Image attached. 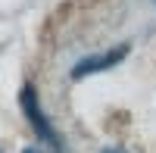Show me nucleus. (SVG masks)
Returning a JSON list of instances; mask_svg holds the SVG:
<instances>
[{
    "label": "nucleus",
    "instance_id": "obj_5",
    "mask_svg": "<svg viewBox=\"0 0 156 153\" xmlns=\"http://www.w3.org/2000/svg\"><path fill=\"white\" fill-rule=\"evenodd\" d=\"M0 153H3V150H0Z\"/></svg>",
    "mask_w": 156,
    "mask_h": 153
},
{
    "label": "nucleus",
    "instance_id": "obj_3",
    "mask_svg": "<svg viewBox=\"0 0 156 153\" xmlns=\"http://www.w3.org/2000/svg\"><path fill=\"white\" fill-rule=\"evenodd\" d=\"M100 153H128V150H122V147H106V150H100Z\"/></svg>",
    "mask_w": 156,
    "mask_h": 153
},
{
    "label": "nucleus",
    "instance_id": "obj_4",
    "mask_svg": "<svg viewBox=\"0 0 156 153\" xmlns=\"http://www.w3.org/2000/svg\"><path fill=\"white\" fill-rule=\"evenodd\" d=\"M22 153H44V150H37V147H28V150H22Z\"/></svg>",
    "mask_w": 156,
    "mask_h": 153
},
{
    "label": "nucleus",
    "instance_id": "obj_1",
    "mask_svg": "<svg viewBox=\"0 0 156 153\" xmlns=\"http://www.w3.org/2000/svg\"><path fill=\"white\" fill-rule=\"evenodd\" d=\"M19 109H22V116L28 119V125H31V131L41 137V141L47 144V147H53V150H59L62 147V141H59V134H56V128L50 125V119H47V112L41 109V100H37V91L31 84H22V91H19Z\"/></svg>",
    "mask_w": 156,
    "mask_h": 153
},
{
    "label": "nucleus",
    "instance_id": "obj_2",
    "mask_svg": "<svg viewBox=\"0 0 156 153\" xmlns=\"http://www.w3.org/2000/svg\"><path fill=\"white\" fill-rule=\"evenodd\" d=\"M128 53H131V44L122 41V44H115V47H109V50H103V53H90V56H84V59H78L69 75H72V81H81V78H87V75L109 72V69L119 66V62H125Z\"/></svg>",
    "mask_w": 156,
    "mask_h": 153
}]
</instances>
